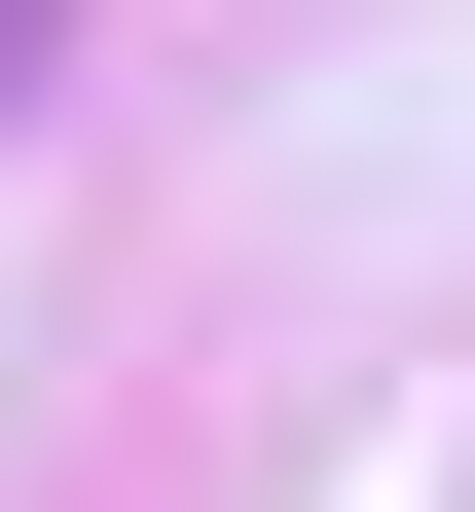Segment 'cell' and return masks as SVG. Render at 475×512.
<instances>
[{
  "mask_svg": "<svg viewBox=\"0 0 475 512\" xmlns=\"http://www.w3.org/2000/svg\"><path fill=\"white\" fill-rule=\"evenodd\" d=\"M0 110H37V0H0Z\"/></svg>",
  "mask_w": 475,
  "mask_h": 512,
  "instance_id": "cell-1",
  "label": "cell"
}]
</instances>
